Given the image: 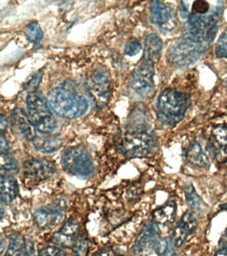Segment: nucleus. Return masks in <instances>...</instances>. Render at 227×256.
<instances>
[{
  "label": "nucleus",
  "instance_id": "f257e3e1",
  "mask_svg": "<svg viewBox=\"0 0 227 256\" xmlns=\"http://www.w3.org/2000/svg\"><path fill=\"white\" fill-rule=\"evenodd\" d=\"M222 9L220 6L212 8L207 14H191L186 24L184 36L195 42L205 53L214 41L218 29Z\"/></svg>",
  "mask_w": 227,
  "mask_h": 256
},
{
  "label": "nucleus",
  "instance_id": "f03ea898",
  "mask_svg": "<svg viewBox=\"0 0 227 256\" xmlns=\"http://www.w3.org/2000/svg\"><path fill=\"white\" fill-rule=\"evenodd\" d=\"M188 94L167 89L161 92L157 101V116L159 121L166 126H174L184 118L190 106Z\"/></svg>",
  "mask_w": 227,
  "mask_h": 256
},
{
  "label": "nucleus",
  "instance_id": "7ed1b4c3",
  "mask_svg": "<svg viewBox=\"0 0 227 256\" xmlns=\"http://www.w3.org/2000/svg\"><path fill=\"white\" fill-rule=\"evenodd\" d=\"M47 100L55 114L65 119L80 117L88 110V102L84 96L63 88L51 90Z\"/></svg>",
  "mask_w": 227,
  "mask_h": 256
},
{
  "label": "nucleus",
  "instance_id": "20e7f679",
  "mask_svg": "<svg viewBox=\"0 0 227 256\" xmlns=\"http://www.w3.org/2000/svg\"><path fill=\"white\" fill-rule=\"evenodd\" d=\"M27 115L35 129L41 134H49L57 127V121L46 98L39 92L29 93L26 99Z\"/></svg>",
  "mask_w": 227,
  "mask_h": 256
},
{
  "label": "nucleus",
  "instance_id": "39448f33",
  "mask_svg": "<svg viewBox=\"0 0 227 256\" xmlns=\"http://www.w3.org/2000/svg\"><path fill=\"white\" fill-rule=\"evenodd\" d=\"M157 146L155 134L146 130L127 132L120 144L121 150L129 157H146L152 153Z\"/></svg>",
  "mask_w": 227,
  "mask_h": 256
},
{
  "label": "nucleus",
  "instance_id": "423d86ee",
  "mask_svg": "<svg viewBox=\"0 0 227 256\" xmlns=\"http://www.w3.org/2000/svg\"><path fill=\"white\" fill-rule=\"evenodd\" d=\"M62 164L68 173L77 177L87 178L93 172L90 156L81 146H75L67 149L63 154Z\"/></svg>",
  "mask_w": 227,
  "mask_h": 256
},
{
  "label": "nucleus",
  "instance_id": "0eeeda50",
  "mask_svg": "<svg viewBox=\"0 0 227 256\" xmlns=\"http://www.w3.org/2000/svg\"><path fill=\"white\" fill-rule=\"evenodd\" d=\"M202 54L197 44L183 36L169 50L168 60L177 67H187L195 63Z\"/></svg>",
  "mask_w": 227,
  "mask_h": 256
},
{
  "label": "nucleus",
  "instance_id": "6e6552de",
  "mask_svg": "<svg viewBox=\"0 0 227 256\" xmlns=\"http://www.w3.org/2000/svg\"><path fill=\"white\" fill-rule=\"evenodd\" d=\"M87 90L99 108L105 107L110 99L111 86L108 72L103 68L95 70L87 80Z\"/></svg>",
  "mask_w": 227,
  "mask_h": 256
},
{
  "label": "nucleus",
  "instance_id": "1a4fd4ad",
  "mask_svg": "<svg viewBox=\"0 0 227 256\" xmlns=\"http://www.w3.org/2000/svg\"><path fill=\"white\" fill-rule=\"evenodd\" d=\"M154 74L153 64L144 61L133 72L131 80V88L139 95H149L154 89Z\"/></svg>",
  "mask_w": 227,
  "mask_h": 256
},
{
  "label": "nucleus",
  "instance_id": "9d476101",
  "mask_svg": "<svg viewBox=\"0 0 227 256\" xmlns=\"http://www.w3.org/2000/svg\"><path fill=\"white\" fill-rule=\"evenodd\" d=\"M159 238V229L153 221L147 222L137 237L133 252L135 256H148L155 250Z\"/></svg>",
  "mask_w": 227,
  "mask_h": 256
},
{
  "label": "nucleus",
  "instance_id": "9b49d317",
  "mask_svg": "<svg viewBox=\"0 0 227 256\" xmlns=\"http://www.w3.org/2000/svg\"><path fill=\"white\" fill-rule=\"evenodd\" d=\"M151 19L160 29L167 32L174 30L178 25L175 10L168 4L161 1L151 3Z\"/></svg>",
  "mask_w": 227,
  "mask_h": 256
},
{
  "label": "nucleus",
  "instance_id": "f8f14e48",
  "mask_svg": "<svg viewBox=\"0 0 227 256\" xmlns=\"http://www.w3.org/2000/svg\"><path fill=\"white\" fill-rule=\"evenodd\" d=\"M65 212V202L58 201L47 208L37 210L35 214V221L43 229L53 228L62 221Z\"/></svg>",
  "mask_w": 227,
  "mask_h": 256
},
{
  "label": "nucleus",
  "instance_id": "ddd939ff",
  "mask_svg": "<svg viewBox=\"0 0 227 256\" xmlns=\"http://www.w3.org/2000/svg\"><path fill=\"white\" fill-rule=\"evenodd\" d=\"M212 154L209 144L202 140H193L189 144L186 152L187 161L191 165L199 168H206L211 165V155Z\"/></svg>",
  "mask_w": 227,
  "mask_h": 256
},
{
  "label": "nucleus",
  "instance_id": "4468645a",
  "mask_svg": "<svg viewBox=\"0 0 227 256\" xmlns=\"http://www.w3.org/2000/svg\"><path fill=\"white\" fill-rule=\"evenodd\" d=\"M209 144L217 162L221 164L227 162V124L213 128Z\"/></svg>",
  "mask_w": 227,
  "mask_h": 256
},
{
  "label": "nucleus",
  "instance_id": "2eb2a0df",
  "mask_svg": "<svg viewBox=\"0 0 227 256\" xmlns=\"http://www.w3.org/2000/svg\"><path fill=\"white\" fill-rule=\"evenodd\" d=\"M55 166L52 162L44 160H31L23 165V175L27 179L41 182L53 175Z\"/></svg>",
  "mask_w": 227,
  "mask_h": 256
},
{
  "label": "nucleus",
  "instance_id": "dca6fc26",
  "mask_svg": "<svg viewBox=\"0 0 227 256\" xmlns=\"http://www.w3.org/2000/svg\"><path fill=\"white\" fill-rule=\"evenodd\" d=\"M197 225V219L192 212H185L173 230L172 241L175 247H181L196 230Z\"/></svg>",
  "mask_w": 227,
  "mask_h": 256
},
{
  "label": "nucleus",
  "instance_id": "f3484780",
  "mask_svg": "<svg viewBox=\"0 0 227 256\" xmlns=\"http://www.w3.org/2000/svg\"><path fill=\"white\" fill-rule=\"evenodd\" d=\"M13 118L17 127L26 139L33 141L36 138V129L24 110L20 108L15 109L13 112Z\"/></svg>",
  "mask_w": 227,
  "mask_h": 256
},
{
  "label": "nucleus",
  "instance_id": "a211bd4d",
  "mask_svg": "<svg viewBox=\"0 0 227 256\" xmlns=\"http://www.w3.org/2000/svg\"><path fill=\"white\" fill-rule=\"evenodd\" d=\"M177 216V205L175 202H169L154 210L153 221L156 224L168 226L175 221Z\"/></svg>",
  "mask_w": 227,
  "mask_h": 256
},
{
  "label": "nucleus",
  "instance_id": "6ab92c4d",
  "mask_svg": "<svg viewBox=\"0 0 227 256\" xmlns=\"http://www.w3.org/2000/svg\"><path fill=\"white\" fill-rule=\"evenodd\" d=\"M162 48L163 42L159 36L151 34L147 36L145 43V61L154 64L159 59Z\"/></svg>",
  "mask_w": 227,
  "mask_h": 256
},
{
  "label": "nucleus",
  "instance_id": "aec40b11",
  "mask_svg": "<svg viewBox=\"0 0 227 256\" xmlns=\"http://www.w3.org/2000/svg\"><path fill=\"white\" fill-rule=\"evenodd\" d=\"M18 184L16 180L9 176H1V197L4 203L13 201L18 194Z\"/></svg>",
  "mask_w": 227,
  "mask_h": 256
},
{
  "label": "nucleus",
  "instance_id": "412c9836",
  "mask_svg": "<svg viewBox=\"0 0 227 256\" xmlns=\"http://www.w3.org/2000/svg\"><path fill=\"white\" fill-rule=\"evenodd\" d=\"M33 144L37 150L43 154H51L57 151L62 146V140L57 136L36 138Z\"/></svg>",
  "mask_w": 227,
  "mask_h": 256
},
{
  "label": "nucleus",
  "instance_id": "4be33fe9",
  "mask_svg": "<svg viewBox=\"0 0 227 256\" xmlns=\"http://www.w3.org/2000/svg\"><path fill=\"white\" fill-rule=\"evenodd\" d=\"M26 240L18 234H11L9 237L8 248L3 256H25Z\"/></svg>",
  "mask_w": 227,
  "mask_h": 256
},
{
  "label": "nucleus",
  "instance_id": "5701e85b",
  "mask_svg": "<svg viewBox=\"0 0 227 256\" xmlns=\"http://www.w3.org/2000/svg\"><path fill=\"white\" fill-rule=\"evenodd\" d=\"M185 194L187 204L191 209L197 212L202 211L204 209V202L197 193L192 184H186L185 187Z\"/></svg>",
  "mask_w": 227,
  "mask_h": 256
},
{
  "label": "nucleus",
  "instance_id": "b1692460",
  "mask_svg": "<svg viewBox=\"0 0 227 256\" xmlns=\"http://www.w3.org/2000/svg\"><path fill=\"white\" fill-rule=\"evenodd\" d=\"M155 251L158 256H179L172 240L169 238H159Z\"/></svg>",
  "mask_w": 227,
  "mask_h": 256
},
{
  "label": "nucleus",
  "instance_id": "393cba45",
  "mask_svg": "<svg viewBox=\"0 0 227 256\" xmlns=\"http://www.w3.org/2000/svg\"><path fill=\"white\" fill-rule=\"evenodd\" d=\"M18 172V164L8 154H1V174L2 176H11Z\"/></svg>",
  "mask_w": 227,
  "mask_h": 256
},
{
  "label": "nucleus",
  "instance_id": "a878e982",
  "mask_svg": "<svg viewBox=\"0 0 227 256\" xmlns=\"http://www.w3.org/2000/svg\"><path fill=\"white\" fill-rule=\"evenodd\" d=\"M25 36L29 42L33 44H38L43 38V31L37 22H31L25 28Z\"/></svg>",
  "mask_w": 227,
  "mask_h": 256
},
{
  "label": "nucleus",
  "instance_id": "bb28decb",
  "mask_svg": "<svg viewBox=\"0 0 227 256\" xmlns=\"http://www.w3.org/2000/svg\"><path fill=\"white\" fill-rule=\"evenodd\" d=\"M73 256H87L89 252L88 240L85 236L77 237L72 248Z\"/></svg>",
  "mask_w": 227,
  "mask_h": 256
},
{
  "label": "nucleus",
  "instance_id": "cd10ccee",
  "mask_svg": "<svg viewBox=\"0 0 227 256\" xmlns=\"http://www.w3.org/2000/svg\"><path fill=\"white\" fill-rule=\"evenodd\" d=\"M79 225L76 220L70 219L67 220L62 227H61L60 232L63 235L68 236L71 238H77V232H78Z\"/></svg>",
  "mask_w": 227,
  "mask_h": 256
},
{
  "label": "nucleus",
  "instance_id": "c85d7f7f",
  "mask_svg": "<svg viewBox=\"0 0 227 256\" xmlns=\"http://www.w3.org/2000/svg\"><path fill=\"white\" fill-rule=\"evenodd\" d=\"M77 238L68 237L63 235L59 232H57L53 236V242L61 247L65 248H73L75 245Z\"/></svg>",
  "mask_w": 227,
  "mask_h": 256
},
{
  "label": "nucleus",
  "instance_id": "c756f323",
  "mask_svg": "<svg viewBox=\"0 0 227 256\" xmlns=\"http://www.w3.org/2000/svg\"><path fill=\"white\" fill-rule=\"evenodd\" d=\"M215 54L218 58H227V30L219 37Z\"/></svg>",
  "mask_w": 227,
  "mask_h": 256
},
{
  "label": "nucleus",
  "instance_id": "7c9ffc66",
  "mask_svg": "<svg viewBox=\"0 0 227 256\" xmlns=\"http://www.w3.org/2000/svg\"><path fill=\"white\" fill-rule=\"evenodd\" d=\"M142 49L140 42L135 40H131L127 42L125 47V53L129 56H134L138 54Z\"/></svg>",
  "mask_w": 227,
  "mask_h": 256
},
{
  "label": "nucleus",
  "instance_id": "2f4dec72",
  "mask_svg": "<svg viewBox=\"0 0 227 256\" xmlns=\"http://www.w3.org/2000/svg\"><path fill=\"white\" fill-rule=\"evenodd\" d=\"M41 78H42V73L41 72H37L31 78L30 80L26 82L24 87L27 90H29V93L36 92L37 87H38L39 83L41 82Z\"/></svg>",
  "mask_w": 227,
  "mask_h": 256
},
{
  "label": "nucleus",
  "instance_id": "473e14b6",
  "mask_svg": "<svg viewBox=\"0 0 227 256\" xmlns=\"http://www.w3.org/2000/svg\"><path fill=\"white\" fill-rule=\"evenodd\" d=\"M38 256H66V254L58 247L47 246L39 252Z\"/></svg>",
  "mask_w": 227,
  "mask_h": 256
},
{
  "label": "nucleus",
  "instance_id": "72a5a7b5",
  "mask_svg": "<svg viewBox=\"0 0 227 256\" xmlns=\"http://www.w3.org/2000/svg\"><path fill=\"white\" fill-rule=\"evenodd\" d=\"M192 11V14H207L210 11V6L208 2L199 0L193 3Z\"/></svg>",
  "mask_w": 227,
  "mask_h": 256
},
{
  "label": "nucleus",
  "instance_id": "f704fd0d",
  "mask_svg": "<svg viewBox=\"0 0 227 256\" xmlns=\"http://www.w3.org/2000/svg\"><path fill=\"white\" fill-rule=\"evenodd\" d=\"M93 256H123V255L117 248L109 246V247L103 248Z\"/></svg>",
  "mask_w": 227,
  "mask_h": 256
},
{
  "label": "nucleus",
  "instance_id": "c9c22d12",
  "mask_svg": "<svg viewBox=\"0 0 227 256\" xmlns=\"http://www.w3.org/2000/svg\"><path fill=\"white\" fill-rule=\"evenodd\" d=\"M10 149V146L8 141L6 140V138L1 134V155H5V154H8Z\"/></svg>",
  "mask_w": 227,
  "mask_h": 256
},
{
  "label": "nucleus",
  "instance_id": "e433bc0d",
  "mask_svg": "<svg viewBox=\"0 0 227 256\" xmlns=\"http://www.w3.org/2000/svg\"><path fill=\"white\" fill-rule=\"evenodd\" d=\"M219 250L227 252V228L219 241Z\"/></svg>",
  "mask_w": 227,
  "mask_h": 256
},
{
  "label": "nucleus",
  "instance_id": "4c0bfd02",
  "mask_svg": "<svg viewBox=\"0 0 227 256\" xmlns=\"http://www.w3.org/2000/svg\"><path fill=\"white\" fill-rule=\"evenodd\" d=\"M25 256H35V252L34 245L32 241L30 240H26V254Z\"/></svg>",
  "mask_w": 227,
  "mask_h": 256
},
{
  "label": "nucleus",
  "instance_id": "58836bf2",
  "mask_svg": "<svg viewBox=\"0 0 227 256\" xmlns=\"http://www.w3.org/2000/svg\"><path fill=\"white\" fill-rule=\"evenodd\" d=\"M8 122L5 116H1V120H0V130H1V134L3 135V133L6 131Z\"/></svg>",
  "mask_w": 227,
  "mask_h": 256
},
{
  "label": "nucleus",
  "instance_id": "ea45409f",
  "mask_svg": "<svg viewBox=\"0 0 227 256\" xmlns=\"http://www.w3.org/2000/svg\"><path fill=\"white\" fill-rule=\"evenodd\" d=\"M181 14L183 18L189 17L188 6L183 2L181 3Z\"/></svg>",
  "mask_w": 227,
  "mask_h": 256
},
{
  "label": "nucleus",
  "instance_id": "a19ab883",
  "mask_svg": "<svg viewBox=\"0 0 227 256\" xmlns=\"http://www.w3.org/2000/svg\"><path fill=\"white\" fill-rule=\"evenodd\" d=\"M215 256H227V252L218 250L215 254Z\"/></svg>",
  "mask_w": 227,
  "mask_h": 256
},
{
  "label": "nucleus",
  "instance_id": "79ce46f5",
  "mask_svg": "<svg viewBox=\"0 0 227 256\" xmlns=\"http://www.w3.org/2000/svg\"></svg>",
  "mask_w": 227,
  "mask_h": 256
}]
</instances>
